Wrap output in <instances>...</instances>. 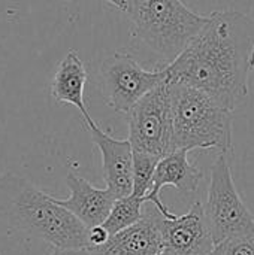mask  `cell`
<instances>
[{
	"instance_id": "obj_1",
	"label": "cell",
	"mask_w": 254,
	"mask_h": 255,
	"mask_svg": "<svg viewBox=\"0 0 254 255\" xmlns=\"http://www.w3.org/2000/svg\"><path fill=\"white\" fill-rule=\"evenodd\" d=\"M254 70V19L238 10H216L186 49L165 66L166 82L195 87L229 111L250 94Z\"/></svg>"
},
{
	"instance_id": "obj_2",
	"label": "cell",
	"mask_w": 254,
	"mask_h": 255,
	"mask_svg": "<svg viewBox=\"0 0 254 255\" xmlns=\"http://www.w3.org/2000/svg\"><path fill=\"white\" fill-rule=\"evenodd\" d=\"M0 221L58 250L88 248V229L55 197L12 172H0Z\"/></svg>"
},
{
	"instance_id": "obj_3",
	"label": "cell",
	"mask_w": 254,
	"mask_h": 255,
	"mask_svg": "<svg viewBox=\"0 0 254 255\" xmlns=\"http://www.w3.org/2000/svg\"><path fill=\"white\" fill-rule=\"evenodd\" d=\"M126 15L132 37L172 63L207 25L210 15H201L181 0H127Z\"/></svg>"
},
{
	"instance_id": "obj_4",
	"label": "cell",
	"mask_w": 254,
	"mask_h": 255,
	"mask_svg": "<svg viewBox=\"0 0 254 255\" xmlns=\"http://www.w3.org/2000/svg\"><path fill=\"white\" fill-rule=\"evenodd\" d=\"M174 118L175 149L232 151L234 112L207 93L181 82H166Z\"/></svg>"
},
{
	"instance_id": "obj_5",
	"label": "cell",
	"mask_w": 254,
	"mask_h": 255,
	"mask_svg": "<svg viewBox=\"0 0 254 255\" xmlns=\"http://www.w3.org/2000/svg\"><path fill=\"white\" fill-rule=\"evenodd\" d=\"M204 211L216 245L234 236L254 235V215L235 187L225 152H220L211 166Z\"/></svg>"
},
{
	"instance_id": "obj_6",
	"label": "cell",
	"mask_w": 254,
	"mask_h": 255,
	"mask_svg": "<svg viewBox=\"0 0 254 255\" xmlns=\"http://www.w3.org/2000/svg\"><path fill=\"white\" fill-rule=\"evenodd\" d=\"M163 82H166L165 66L147 70L126 51L112 52L99 69L100 93L106 105L118 114H129L145 94Z\"/></svg>"
},
{
	"instance_id": "obj_7",
	"label": "cell",
	"mask_w": 254,
	"mask_h": 255,
	"mask_svg": "<svg viewBox=\"0 0 254 255\" xmlns=\"http://www.w3.org/2000/svg\"><path fill=\"white\" fill-rule=\"evenodd\" d=\"M129 140L133 151L159 158L174 151V118L166 82L145 94L129 112Z\"/></svg>"
},
{
	"instance_id": "obj_8",
	"label": "cell",
	"mask_w": 254,
	"mask_h": 255,
	"mask_svg": "<svg viewBox=\"0 0 254 255\" xmlns=\"http://www.w3.org/2000/svg\"><path fill=\"white\" fill-rule=\"evenodd\" d=\"M163 255H210L216 247L202 202H195L189 212L169 220L159 217Z\"/></svg>"
},
{
	"instance_id": "obj_9",
	"label": "cell",
	"mask_w": 254,
	"mask_h": 255,
	"mask_svg": "<svg viewBox=\"0 0 254 255\" xmlns=\"http://www.w3.org/2000/svg\"><path fill=\"white\" fill-rule=\"evenodd\" d=\"M85 126L102 155V170L106 188H109L117 199L130 196L133 191V148L130 140L112 137L102 130L96 121Z\"/></svg>"
},
{
	"instance_id": "obj_10",
	"label": "cell",
	"mask_w": 254,
	"mask_h": 255,
	"mask_svg": "<svg viewBox=\"0 0 254 255\" xmlns=\"http://www.w3.org/2000/svg\"><path fill=\"white\" fill-rule=\"evenodd\" d=\"M187 149H175L159 160L150 193L144 202L154 205L165 218H175V215L160 200V193L165 187H174L184 194H192L198 190L204 173L189 161Z\"/></svg>"
},
{
	"instance_id": "obj_11",
	"label": "cell",
	"mask_w": 254,
	"mask_h": 255,
	"mask_svg": "<svg viewBox=\"0 0 254 255\" xmlns=\"http://www.w3.org/2000/svg\"><path fill=\"white\" fill-rule=\"evenodd\" d=\"M160 211L151 205V208L144 209L142 218L138 223L112 235L105 245L91 248L90 251L96 255H160Z\"/></svg>"
},
{
	"instance_id": "obj_12",
	"label": "cell",
	"mask_w": 254,
	"mask_h": 255,
	"mask_svg": "<svg viewBox=\"0 0 254 255\" xmlns=\"http://www.w3.org/2000/svg\"><path fill=\"white\" fill-rule=\"evenodd\" d=\"M66 185L70 190V196L67 199H55V202L70 211L87 229L102 226L114 206L115 194L109 188H96L87 179L72 172L66 176Z\"/></svg>"
},
{
	"instance_id": "obj_13",
	"label": "cell",
	"mask_w": 254,
	"mask_h": 255,
	"mask_svg": "<svg viewBox=\"0 0 254 255\" xmlns=\"http://www.w3.org/2000/svg\"><path fill=\"white\" fill-rule=\"evenodd\" d=\"M87 78H88V73L82 60L79 58L75 49H70L58 63L54 72L52 81H51L52 99L58 103H67V105L75 106L81 112L85 124L94 121L90 117L88 109L85 106V100H84V90H85Z\"/></svg>"
},
{
	"instance_id": "obj_14",
	"label": "cell",
	"mask_w": 254,
	"mask_h": 255,
	"mask_svg": "<svg viewBox=\"0 0 254 255\" xmlns=\"http://www.w3.org/2000/svg\"><path fill=\"white\" fill-rule=\"evenodd\" d=\"M144 205H145L144 199L135 197L133 194L126 196V197H118V199H115L114 206L102 226L112 236V235L133 226L135 223H138L142 218V212H144L142 206Z\"/></svg>"
},
{
	"instance_id": "obj_15",
	"label": "cell",
	"mask_w": 254,
	"mask_h": 255,
	"mask_svg": "<svg viewBox=\"0 0 254 255\" xmlns=\"http://www.w3.org/2000/svg\"><path fill=\"white\" fill-rule=\"evenodd\" d=\"M159 157L133 151V191L132 194L139 199H145L150 193Z\"/></svg>"
},
{
	"instance_id": "obj_16",
	"label": "cell",
	"mask_w": 254,
	"mask_h": 255,
	"mask_svg": "<svg viewBox=\"0 0 254 255\" xmlns=\"http://www.w3.org/2000/svg\"><path fill=\"white\" fill-rule=\"evenodd\" d=\"M210 255H254V235L225 239L214 247Z\"/></svg>"
},
{
	"instance_id": "obj_17",
	"label": "cell",
	"mask_w": 254,
	"mask_h": 255,
	"mask_svg": "<svg viewBox=\"0 0 254 255\" xmlns=\"http://www.w3.org/2000/svg\"><path fill=\"white\" fill-rule=\"evenodd\" d=\"M109 238L111 235L103 226H96L88 229V250L105 245L109 241Z\"/></svg>"
},
{
	"instance_id": "obj_18",
	"label": "cell",
	"mask_w": 254,
	"mask_h": 255,
	"mask_svg": "<svg viewBox=\"0 0 254 255\" xmlns=\"http://www.w3.org/2000/svg\"><path fill=\"white\" fill-rule=\"evenodd\" d=\"M48 255H96L91 253L88 248H81V250H58L54 248V251Z\"/></svg>"
},
{
	"instance_id": "obj_19",
	"label": "cell",
	"mask_w": 254,
	"mask_h": 255,
	"mask_svg": "<svg viewBox=\"0 0 254 255\" xmlns=\"http://www.w3.org/2000/svg\"><path fill=\"white\" fill-rule=\"evenodd\" d=\"M102 1H106V3H109V4L118 7V9L123 10V12H124L126 7H127V0H102Z\"/></svg>"
},
{
	"instance_id": "obj_20",
	"label": "cell",
	"mask_w": 254,
	"mask_h": 255,
	"mask_svg": "<svg viewBox=\"0 0 254 255\" xmlns=\"http://www.w3.org/2000/svg\"><path fill=\"white\" fill-rule=\"evenodd\" d=\"M160 255H163V254H160Z\"/></svg>"
}]
</instances>
